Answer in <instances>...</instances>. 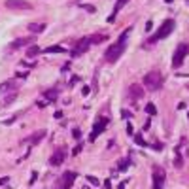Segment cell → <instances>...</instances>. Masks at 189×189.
Segmentation results:
<instances>
[{
    "mask_svg": "<svg viewBox=\"0 0 189 189\" xmlns=\"http://www.w3.org/2000/svg\"><path fill=\"white\" fill-rule=\"evenodd\" d=\"M131 30H132V27L125 29V30H123V34L117 38V42L112 44V46L108 47V51L104 53V59H106V63H115L123 53H125V49H127V38H129V34H131Z\"/></svg>",
    "mask_w": 189,
    "mask_h": 189,
    "instance_id": "6da1fadb",
    "label": "cell"
},
{
    "mask_svg": "<svg viewBox=\"0 0 189 189\" xmlns=\"http://www.w3.org/2000/svg\"><path fill=\"white\" fill-rule=\"evenodd\" d=\"M174 27H176V23H174V19H167V21H163V25L159 27V30L155 32L151 38H148L146 40V47L148 46H153V44H157L159 40H164L167 36H170L172 34V30H174Z\"/></svg>",
    "mask_w": 189,
    "mask_h": 189,
    "instance_id": "7a4b0ae2",
    "label": "cell"
},
{
    "mask_svg": "<svg viewBox=\"0 0 189 189\" xmlns=\"http://www.w3.org/2000/svg\"><path fill=\"white\" fill-rule=\"evenodd\" d=\"M104 36L102 34H96V36H85V38H82L78 44H76V47L72 49V57H79V55H83L87 49H89L93 44H98L102 42Z\"/></svg>",
    "mask_w": 189,
    "mask_h": 189,
    "instance_id": "3957f363",
    "label": "cell"
},
{
    "mask_svg": "<svg viewBox=\"0 0 189 189\" xmlns=\"http://www.w3.org/2000/svg\"><path fill=\"white\" fill-rule=\"evenodd\" d=\"M144 87L148 91H159L163 87V74L159 70H151L144 76Z\"/></svg>",
    "mask_w": 189,
    "mask_h": 189,
    "instance_id": "277c9868",
    "label": "cell"
},
{
    "mask_svg": "<svg viewBox=\"0 0 189 189\" xmlns=\"http://www.w3.org/2000/svg\"><path fill=\"white\" fill-rule=\"evenodd\" d=\"M108 123H110V117H106V115H98V117H96L95 125H93V129H91V134H89V140H91V142H95V140L102 134L104 129L108 127Z\"/></svg>",
    "mask_w": 189,
    "mask_h": 189,
    "instance_id": "5b68a950",
    "label": "cell"
},
{
    "mask_svg": "<svg viewBox=\"0 0 189 189\" xmlns=\"http://www.w3.org/2000/svg\"><path fill=\"white\" fill-rule=\"evenodd\" d=\"M189 55V46L187 44H180L178 47H176L174 55H172V68H180L183 64V59H185Z\"/></svg>",
    "mask_w": 189,
    "mask_h": 189,
    "instance_id": "8992f818",
    "label": "cell"
},
{
    "mask_svg": "<svg viewBox=\"0 0 189 189\" xmlns=\"http://www.w3.org/2000/svg\"><path fill=\"white\" fill-rule=\"evenodd\" d=\"M74 180H76V172L66 170V172L63 174V178L57 182V187H55V189H70L72 183H74Z\"/></svg>",
    "mask_w": 189,
    "mask_h": 189,
    "instance_id": "52a82bcc",
    "label": "cell"
},
{
    "mask_svg": "<svg viewBox=\"0 0 189 189\" xmlns=\"http://www.w3.org/2000/svg\"><path fill=\"white\" fill-rule=\"evenodd\" d=\"M64 159H66V151H64V148H59V150H55L53 155L49 157V164L51 167H59V164L64 163Z\"/></svg>",
    "mask_w": 189,
    "mask_h": 189,
    "instance_id": "ba28073f",
    "label": "cell"
},
{
    "mask_svg": "<svg viewBox=\"0 0 189 189\" xmlns=\"http://www.w3.org/2000/svg\"><path fill=\"white\" fill-rule=\"evenodd\" d=\"M164 185V170L161 167L153 168V189H163Z\"/></svg>",
    "mask_w": 189,
    "mask_h": 189,
    "instance_id": "9c48e42d",
    "label": "cell"
},
{
    "mask_svg": "<svg viewBox=\"0 0 189 189\" xmlns=\"http://www.w3.org/2000/svg\"><path fill=\"white\" fill-rule=\"evenodd\" d=\"M6 6L10 8V10H32V4L23 2V0H8Z\"/></svg>",
    "mask_w": 189,
    "mask_h": 189,
    "instance_id": "30bf717a",
    "label": "cell"
},
{
    "mask_svg": "<svg viewBox=\"0 0 189 189\" xmlns=\"http://www.w3.org/2000/svg\"><path fill=\"white\" fill-rule=\"evenodd\" d=\"M129 96H131L132 100H140V98L144 96V89H142L140 85H136V83H134V85L129 87Z\"/></svg>",
    "mask_w": 189,
    "mask_h": 189,
    "instance_id": "8fae6325",
    "label": "cell"
},
{
    "mask_svg": "<svg viewBox=\"0 0 189 189\" xmlns=\"http://www.w3.org/2000/svg\"><path fill=\"white\" fill-rule=\"evenodd\" d=\"M11 91H15V79H8V82L0 83V96L11 93Z\"/></svg>",
    "mask_w": 189,
    "mask_h": 189,
    "instance_id": "7c38bea8",
    "label": "cell"
},
{
    "mask_svg": "<svg viewBox=\"0 0 189 189\" xmlns=\"http://www.w3.org/2000/svg\"><path fill=\"white\" fill-rule=\"evenodd\" d=\"M44 136H46V131H38V132H34V134H30L29 138L23 140V144H36V142H40Z\"/></svg>",
    "mask_w": 189,
    "mask_h": 189,
    "instance_id": "4fadbf2b",
    "label": "cell"
},
{
    "mask_svg": "<svg viewBox=\"0 0 189 189\" xmlns=\"http://www.w3.org/2000/svg\"><path fill=\"white\" fill-rule=\"evenodd\" d=\"M30 42H32L30 38H17V40H13V42L10 44V49H19V47L27 46V44H30Z\"/></svg>",
    "mask_w": 189,
    "mask_h": 189,
    "instance_id": "5bb4252c",
    "label": "cell"
},
{
    "mask_svg": "<svg viewBox=\"0 0 189 189\" xmlns=\"http://www.w3.org/2000/svg\"><path fill=\"white\" fill-rule=\"evenodd\" d=\"M44 29H46V25H44V23H30V25H29V30L32 32V34H40Z\"/></svg>",
    "mask_w": 189,
    "mask_h": 189,
    "instance_id": "9a60e30c",
    "label": "cell"
},
{
    "mask_svg": "<svg viewBox=\"0 0 189 189\" xmlns=\"http://www.w3.org/2000/svg\"><path fill=\"white\" fill-rule=\"evenodd\" d=\"M127 2H129V0H117V2H115V8H114V13H112V17H110V23H112V21H114V19H115V15H117V11L121 10V8L125 6Z\"/></svg>",
    "mask_w": 189,
    "mask_h": 189,
    "instance_id": "2e32d148",
    "label": "cell"
},
{
    "mask_svg": "<svg viewBox=\"0 0 189 189\" xmlns=\"http://www.w3.org/2000/svg\"><path fill=\"white\" fill-rule=\"evenodd\" d=\"M64 47L63 46H51V47H46V49H44V53H64Z\"/></svg>",
    "mask_w": 189,
    "mask_h": 189,
    "instance_id": "e0dca14e",
    "label": "cell"
},
{
    "mask_svg": "<svg viewBox=\"0 0 189 189\" xmlns=\"http://www.w3.org/2000/svg\"><path fill=\"white\" fill-rule=\"evenodd\" d=\"M174 167L176 168H182V164H183V157H182V153H180V150H176L174 151Z\"/></svg>",
    "mask_w": 189,
    "mask_h": 189,
    "instance_id": "ac0fdd59",
    "label": "cell"
},
{
    "mask_svg": "<svg viewBox=\"0 0 189 189\" xmlns=\"http://www.w3.org/2000/svg\"><path fill=\"white\" fill-rule=\"evenodd\" d=\"M15 96H17V89H15V91H11L10 95H6V96H4L2 104H6V106H8V104H11V102H13V98H15Z\"/></svg>",
    "mask_w": 189,
    "mask_h": 189,
    "instance_id": "d6986e66",
    "label": "cell"
},
{
    "mask_svg": "<svg viewBox=\"0 0 189 189\" xmlns=\"http://www.w3.org/2000/svg\"><path fill=\"white\" fill-rule=\"evenodd\" d=\"M146 112H148L150 115H155V114H157V108H155V104H153V102H150V104L146 106Z\"/></svg>",
    "mask_w": 189,
    "mask_h": 189,
    "instance_id": "ffe728a7",
    "label": "cell"
},
{
    "mask_svg": "<svg viewBox=\"0 0 189 189\" xmlns=\"http://www.w3.org/2000/svg\"><path fill=\"white\" fill-rule=\"evenodd\" d=\"M38 53H40V47H36V46L29 47V51H27V55H29V57H34V55H38Z\"/></svg>",
    "mask_w": 189,
    "mask_h": 189,
    "instance_id": "44dd1931",
    "label": "cell"
},
{
    "mask_svg": "<svg viewBox=\"0 0 189 189\" xmlns=\"http://www.w3.org/2000/svg\"><path fill=\"white\" fill-rule=\"evenodd\" d=\"M129 164H131V161H129V159L121 161V163H119V170H127V168H129Z\"/></svg>",
    "mask_w": 189,
    "mask_h": 189,
    "instance_id": "7402d4cb",
    "label": "cell"
},
{
    "mask_svg": "<svg viewBox=\"0 0 189 189\" xmlns=\"http://www.w3.org/2000/svg\"><path fill=\"white\" fill-rule=\"evenodd\" d=\"M44 96H46V98H47V102H49V100H53L55 96H57V91H55V89H51V93H46Z\"/></svg>",
    "mask_w": 189,
    "mask_h": 189,
    "instance_id": "603a6c76",
    "label": "cell"
},
{
    "mask_svg": "<svg viewBox=\"0 0 189 189\" xmlns=\"http://www.w3.org/2000/svg\"><path fill=\"white\" fill-rule=\"evenodd\" d=\"M87 182H89L91 183V185H98V178H95V176H87Z\"/></svg>",
    "mask_w": 189,
    "mask_h": 189,
    "instance_id": "cb8c5ba5",
    "label": "cell"
},
{
    "mask_svg": "<svg viewBox=\"0 0 189 189\" xmlns=\"http://www.w3.org/2000/svg\"><path fill=\"white\" fill-rule=\"evenodd\" d=\"M134 142H136V144H138V146H146V140H144V138H142V136H138V134H136V136H134Z\"/></svg>",
    "mask_w": 189,
    "mask_h": 189,
    "instance_id": "d4e9b609",
    "label": "cell"
},
{
    "mask_svg": "<svg viewBox=\"0 0 189 189\" xmlns=\"http://www.w3.org/2000/svg\"><path fill=\"white\" fill-rule=\"evenodd\" d=\"M72 136H74L76 140H79V136H82V131H79V129H74V131H72Z\"/></svg>",
    "mask_w": 189,
    "mask_h": 189,
    "instance_id": "484cf974",
    "label": "cell"
},
{
    "mask_svg": "<svg viewBox=\"0 0 189 189\" xmlns=\"http://www.w3.org/2000/svg\"><path fill=\"white\" fill-rule=\"evenodd\" d=\"M82 148H83V146H82V144H78V146H76V148H74V151H72V155H78V153H79V151H82Z\"/></svg>",
    "mask_w": 189,
    "mask_h": 189,
    "instance_id": "4316f807",
    "label": "cell"
},
{
    "mask_svg": "<svg viewBox=\"0 0 189 189\" xmlns=\"http://www.w3.org/2000/svg\"><path fill=\"white\" fill-rule=\"evenodd\" d=\"M36 178H38V172H32V174H30V182L34 183V180H36Z\"/></svg>",
    "mask_w": 189,
    "mask_h": 189,
    "instance_id": "83f0119b",
    "label": "cell"
},
{
    "mask_svg": "<svg viewBox=\"0 0 189 189\" xmlns=\"http://www.w3.org/2000/svg\"><path fill=\"white\" fill-rule=\"evenodd\" d=\"M8 182H10V178H2V180H0V187H2L4 183H8Z\"/></svg>",
    "mask_w": 189,
    "mask_h": 189,
    "instance_id": "f1b7e54d",
    "label": "cell"
},
{
    "mask_svg": "<svg viewBox=\"0 0 189 189\" xmlns=\"http://www.w3.org/2000/svg\"><path fill=\"white\" fill-rule=\"evenodd\" d=\"M151 27H153V23L148 21V23H146V30H151Z\"/></svg>",
    "mask_w": 189,
    "mask_h": 189,
    "instance_id": "f546056e",
    "label": "cell"
},
{
    "mask_svg": "<svg viewBox=\"0 0 189 189\" xmlns=\"http://www.w3.org/2000/svg\"><path fill=\"white\" fill-rule=\"evenodd\" d=\"M89 91H91V89H89V87H83V91H82V93H83V95H85V96H87V95H89Z\"/></svg>",
    "mask_w": 189,
    "mask_h": 189,
    "instance_id": "4dcf8cb0",
    "label": "cell"
},
{
    "mask_svg": "<svg viewBox=\"0 0 189 189\" xmlns=\"http://www.w3.org/2000/svg\"><path fill=\"white\" fill-rule=\"evenodd\" d=\"M127 132H129V134H132V125H131V123L127 125Z\"/></svg>",
    "mask_w": 189,
    "mask_h": 189,
    "instance_id": "1f68e13d",
    "label": "cell"
},
{
    "mask_svg": "<svg viewBox=\"0 0 189 189\" xmlns=\"http://www.w3.org/2000/svg\"><path fill=\"white\" fill-rule=\"evenodd\" d=\"M164 2H168V4H170V2H174V0H164Z\"/></svg>",
    "mask_w": 189,
    "mask_h": 189,
    "instance_id": "d6a6232c",
    "label": "cell"
},
{
    "mask_svg": "<svg viewBox=\"0 0 189 189\" xmlns=\"http://www.w3.org/2000/svg\"><path fill=\"white\" fill-rule=\"evenodd\" d=\"M83 189H89V187H83Z\"/></svg>",
    "mask_w": 189,
    "mask_h": 189,
    "instance_id": "836d02e7",
    "label": "cell"
},
{
    "mask_svg": "<svg viewBox=\"0 0 189 189\" xmlns=\"http://www.w3.org/2000/svg\"><path fill=\"white\" fill-rule=\"evenodd\" d=\"M187 117H189V114H187Z\"/></svg>",
    "mask_w": 189,
    "mask_h": 189,
    "instance_id": "e575fe53",
    "label": "cell"
}]
</instances>
